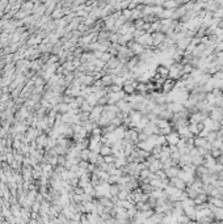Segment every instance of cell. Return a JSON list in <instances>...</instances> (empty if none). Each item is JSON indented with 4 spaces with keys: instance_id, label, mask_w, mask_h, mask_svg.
<instances>
[{
    "instance_id": "obj_43",
    "label": "cell",
    "mask_w": 223,
    "mask_h": 224,
    "mask_svg": "<svg viewBox=\"0 0 223 224\" xmlns=\"http://www.w3.org/2000/svg\"><path fill=\"white\" fill-rule=\"evenodd\" d=\"M209 132H210V131L205 129L203 131H201V132H200V135H198V136H201V138H205V139H206V138H207V135H209Z\"/></svg>"
},
{
    "instance_id": "obj_20",
    "label": "cell",
    "mask_w": 223,
    "mask_h": 224,
    "mask_svg": "<svg viewBox=\"0 0 223 224\" xmlns=\"http://www.w3.org/2000/svg\"><path fill=\"white\" fill-rule=\"evenodd\" d=\"M205 101L209 104V105H211V106H214L215 105V101H217V97H215L213 93H206V97H205Z\"/></svg>"
},
{
    "instance_id": "obj_23",
    "label": "cell",
    "mask_w": 223,
    "mask_h": 224,
    "mask_svg": "<svg viewBox=\"0 0 223 224\" xmlns=\"http://www.w3.org/2000/svg\"><path fill=\"white\" fill-rule=\"evenodd\" d=\"M99 157H100V153L91 152V155H89V159H88V162H89V164L96 165V164H97V161H99Z\"/></svg>"
},
{
    "instance_id": "obj_36",
    "label": "cell",
    "mask_w": 223,
    "mask_h": 224,
    "mask_svg": "<svg viewBox=\"0 0 223 224\" xmlns=\"http://www.w3.org/2000/svg\"><path fill=\"white\" fill-rule=\"evenodd\" d=\"M114 161H116V157L113 156V155H109V156H105L104 157V162L108 165H112V164H114Z\"/></svg>"
},
{
    "instance_id": "obj_44",
    "label": "cell",
    "mask_w": 223,
    "mask_h": 224,
    "mask_svg": "<svg viewBox=\"0 0 223 224\" xmlns=\"http://www.w3.org/2000/svg\"><path fill=\"white\" fill-rule=\"evenodd\" d=\"M192 43H193L194 46H198L200 43H201V39L197 38V37H194V38H192Z\"/></svg>"
},
{
    "instance_id": "obj_6",
    "label": "cell",
    "mask_w": 223,
    "mask_h": 224,
    "mask_svg": "<svg viewBox=\"0 0 223 224\" xmlns=\"http://www.w3.org/2000/svg\"><path fill=\"white\" fill-rule=\"evenodd\" d=\"M170 185L173 186V187H176V189H179V190H181V191H184V190L186 189V183L182 181V180H180L179 177L171 178V180H170Z\"/></svg>"
},
{
    "instance_id": "obj_28",
    "label": "cell",
    "mask_w": 223,
    "mask_h": 224,
    "mask_svg": "<svg viewBox=\"0 0 223 224\" xmlns=\"http://www.w3.org/2000/svg\"><path fill=\"white\" fill-rule=\"evenodd\" d=\"M156 126L159 129H165V127H168V126H171V123L168 121H165V119H157V122H156Z\"/></svg>"
},
{
    "instance_id": "obj_3",
    "label": "cell",
    "mask_w": 223,
    "mask_h": 224,
    "mask_svg": "<svg viewBox=\"0 0 223 224\" xmlns=\"http://www.w3.org/2000/svg\"><path fill=\"white\" fill-rule=\"evenodd\" d=\"M175 86H176V81L171 80V79H167V80L164 81L163 86H161V92L164 93V95H170L175 91Z\"/></svg>"
},
{
    "instance_id": "obj_30",
    "label": "cell",
    "mask_w": 223,
    "mask_h": 224,
    "mask_svg": "<svg viewBox=\"0 0 223 224\" xmlns=\"http://www.w3.org/2000/svg\"><path fill=\"white\" fill-rule=\"evenodd\" d=\"M108 101H109V96H102L101 98H99L97 100V105H100V106H106L108 105Z\"/></svg>"
},
{
    "instance_id": "obj_27",
    "label": "cell",
    "mask_w": 223,
    "mask_h": 224,
    "mask_svg": "<svg viewBox=\"0 0 223 224\" xmlns=\"http://www.w3.org/2000/svg\"><path fill=\"white\" fill-rule=\"evenodd\" d=\"M89 155H91V151L88 150H83V151H80V160H83V161H88V159H89Z\"/></svg>"
},
{
    "instance_id": "obj_22",
    "label": "cell",
    "mask_w": 223,
    "mask_h": 224,
    "mask_svg": "<svg viewBox=\"0 0 223 224\" xmlns=\"http://www.w3.org/2000/svg\"><path fill=\"white\" fill-rule=\"evenodd\" d=\"M192 164H193L196 168H197V167H200V165H203V157L201 156V155L192 157Z\"/></svg>"
},
{
    "instance_id": "obj_14",
    "label": "cell",
    "mask_w": 223,
    "mask_h": 224,
    "mask_svg": "<svg viewBox=\"0 0 223 224\" xmlns=\"http://www.w3.org/2000/svg\"><path fill=\"white\" fill-rule=\"evenodd\" d=\"M148 169H150V172H151V173H156V172H159V171H161V169H163V162H161L160 160H155V161L152 162V164H150Z\"/></svg>"
},
{
    "instance_id": "obj_18",
    "label": "cell",
    "mask_w": 223,
    "mask_h": 224,
    "mask_svg": "<svg viewBox=\"0 0 223 224\" xmlns=\"http://www.w3.org/2000/svg\"><path fill=\"white\" fill-rule=\"evenodd\" d=\"M179 7H180L179 2H175V0H172V2H164L163 8H164V9H172V11H175V9H177Z\"/></svg>"
},
{
    "instance_id": "obj_47",
    "label": "cell",
    "mask_w": 223,
    "mask_h": 224,
    "mask_svg": "<svg viewBox=\"0 0 223 224\" xmlns=\"http://www.w3.org/2000/svg\"><path fill=\"white\" fill-rule=\"evenodd\" d=\"M217 135H218V139H223V127L217 132Z\"/></svg>"
},
{
    "instance_id": "obj_45",
    "label": "cell",
    "mask_w": 223,
    "mask_h": 224,
    "mask_svg": "<svg viewBox=\"0 0 223 224\" xmlns=\"http://www.w3.org/2000/svg\"><path fill=\"white\" fill-rule=\"evenodd\" d=\"M168 148H170V152L171 153H175V152H177V147H176V146H168Z\"/></svg>"
},
{
    "instance_id": "obj_11",
    "label": "cell",
    "mask_w": 223,
    "mask_h": 224,
    "mask_svg": "<svg viewBox=\"0 0 223 224\" xmlns=\"http://www.w3.org/2000/svg\"><path fill=\"white\" fill-rule=\"evenodd\" d=\"M218 8H219V2H206L203 7V9L206 12H211V13H214Z\"/></svg>"
},
{
    "instance_id": "obj_24",
    "label": "cell",
    "mask_w": 223,
    "mask_h": 224,
    "mask_svg": "<svg viewBox=\"0 0 223 224\" xmlns=\"http://www.w3.org/2000/svg\"><path fill=\"white\" fill-rule=\"evenodd\" d=\"M188 130H189V132L193 134L194 136H198L200 135V131H198V129H197V125L196 123H189L188 125Z\"/></svg>"
},
{
    "instance_id": "obj_21",
    "label": "cell",
    "mask_w": 223,
    "mask_h": 224,
    "mask_svg": "<svg viewBox=\"0 0 223 224\" xmlns=\"http://www.w3.org/2000/svg\"><path fill=\"white\" fill-rule=\"evenodd\" d=\"M101 81H102V84L105 85V88L106 86H110L112 84H113V76H112V75H104Z\"/></svg>"
},
{
    "instance_id": "obj_39",
    "label": "cell",
    "mask_w": 223,
    "mask_h": 224,
    "mask_svg": "<svg viewBox=\"0 0 223 224\" xmlns=\"http://www.w3.org/2000/svg\"><path fill=\"white\" fill-rule=\"evenodd\" d=\"M210 155H211V156H213L214 159H218V157L222 155V151H221V150H215V148H213V150L210 151Z\"/></svg>"
},
{
    "instance_id": "obj_12",
    "label": "cell",
    "mask_w": 223,
    "mask_h": 224,
    "mask_svg": "<svg viewBox=\"0 0 223 224\" xmlns=\"http://www.w3.org/2000/svg\"><path fill=\"white\" fill-rule=\"evenodd\" d=\"M155 72H156L157 75H159L160 77L168 79V75H170V68H167V67H164V66H157L156 70H155Z\"/></svg>"
},
{
    "instance_id": "obj_8",
    "label": "cell",
    "mask_w": 223,
    "mask_h": 224,
    "mask_svg": "<svg viewBox=\"0 0 223 224\" xmlns=\"http://www.w3.org/2000/svg\"><path fill=\"white\" fill-rule=\"evenodd\" d=\"M121 66V62H120V59H118L117 56H112L109 60H108V63H106V68L108 70H116V68H118Z\"/></svg>"
},
{
    "instance_id": "obj_26",
    "label": "cell",
    "mask_w": 223,
    "mask_h": 224,
    "mask_svg": "<svg viewBox=\"0 0 223 224\" xmlns=\"http://www.w3.org/2000/svg\"><path fill=\"white\" fill-rule=\"evenodd\" d=\"M156 146H159V147L168 146V144H167V139H165V136H164V135H157V139H156Z\"/></svg>"
},
{
    "instance_id": "obj_34",
    "label": "cell",
    "mask_w": 223,
    "mask_h": 224,
    "mask_svg": "<svg viewBox=\"0 0 223 224\" xmlns=\"http://www.w3.org/2000/svg\"><path fill=\"white\" fill-rule=\"evenodd\" d=\"M133 24H134V28L135 29H142L143 25H145V20H143V19L134 20V21H133Z\"/></svg>"
},
{
    "instance_id": "obj_35",
    "label": "cell",
    "mask_w": 223,
    "mask_h": 224,
    "mask_svg": "<svg viewBox=\"0 0 223 224\" xmlns=\"http://www.w3.org/2000/svg\"><path fill=\"white\" fill-rule=\"evenodd\" d=\"M202 123H203V126H205V129L209 130V131H211V126H213V119H210V118L207 117V118L202 122Z\"/></svg>"
},
{
    "instance_id": "obj_40",
    "label": "cell",
    "mask_w": 223,
    "mask_h": 224,
    "mask_svg": "<svg viewBox=\"0 0 223 224\" xmlns=\"http://www.w3.org/2000/svg\"><path fill=\"white\" fill-rule=\"evenodd\" d=\"M147 139H148V136H147L146 134L139 132V135H138V143H141V142H146Z\"/></svg>"
},
{
    "instance_id": "obj_7",
    "label": "cell",
    "mask_w": 223,
    "mask_h": 224,
    "mask_svg": "<svg viewBox=\"0 0 223 224\" xmlns=\"http://www.w3.org/2000/svg\"><path fill=\"white\" fill-rule=\"evenodd\" d=\"M167 109L171 111V113H180V111L184 110V106L182 104H179V102H171V104H167Z\"/></svg>"
},
{
    "instance_id": "obj_31",
    "label": "cell",
    "mask_w": 223,
    "mask_h": 224,
    "mask_svg": "<svg viewBox=\"0 0 223 224\" xmlns=\"http://www.w3.org/2000/svg\"><path fill=\"white\" fill-rule=\"evenodd\" d=\"M109 123H110L112 126H114V127H121V126L124 125V123H122V119H121V118H118V117L113 118V119H112V121L109 122Z\"/></svg>"
},
{
    "instance_id": "obj_13",
    "label": "cell",
    "mask_w": 223,
    "mask_h": 224,
    "mask_svg": "<svg viewBox=\"0 0 223 224\" xmlns=\"http://www.w3.org/2000/svg\"><path fill=\"white\" fill-rule=\"evenodd\" d=\"M209 118L210 119H213V121H215V122H219L221 119L223 118V115L221 114V111L218 110V107H213V110L210 111V114H209Z\"/></svg>"
},
{
    "instance_id": "obj_16",
    "label": "cell",
    "mask_w": 223,
    "mask_h": 224,
    "mask_svg": "<svg viewBox=\"0 0 223 224\" xmlns=\"http://www.w3.org/2000/svg\"><path fill=\"white\" fill-rule=\"evenodd\" d=\"M215 86H217V81L214 80L213 77L210 79V80H209L206 84L203 85V92L205 93H210V92H213V89L215 88Z\"/></svg>"
},
{
    "instance_id": "obj_17",
    "label": "cell",
    "mask_w": 223,
    "mask_h": 224,
    "mask_svg": "<svg viewBox=\"0 0 223 224\" xmlns=\"http://www.w3.org/2000/svg\"><path fill=\"white\" fill-rule=\"evenodd\" d=\"M100 155H101L102 157L109 156V155H113V153H112V146H108V144H102L101 148H100Z\"/></svg>"
},
{
    "instance_id": "obj_9",
    "label": "cell",
    "mask_w": 223,
    "mask_h": 224,
    "mask_svg": "<svg viewBox=\"0 0 223 224\" xmlns=\"http://www.w3.org/2000/svg\"><path fill=\"white\" fill-rule=\"evenodd\" d=\"M154 144H151L150 142H141V143H136V148H139V150H142V151H146V152H148L151 153L152 152V150H154Z\"/></svg>"
},
{
    "instance_id": "obj_46",
    "label": "cell",
    "mask_w": 223,
    "mask_h": 224,
    "mask_svg": "<svg viewBox=\"0 0 223 224\" xmlns=\"http://www.w3.org/2000/svg\"><path fill=\"white\" fill-rule=\"evenodd\" d=\"M197 129H198V131L201 132V131H203L205 130V126H203V123L201 122V123H197Z\"/></svg>"
},
{
    "instance_id": "obj_1",
    "label": "cell",
    "mask_w": 223,
    "mask_h": 224,
    "mask_svg": "<svg viewBox=\"0 0 223 224\" xmlns=\"http://www.w3.org/2000/svg\"><path fill=\"white\" fill-rule=\"evenodd\" d=\"M151 38H152V49H159L165 41V34L156 32L151 34Z\"/></svg>"
},
{
    "instance_id": "obj_32",
    "label": "cell",
    "mask_w": 223,
    "mask_h": 224,
    "mask_svg": "<svg viewBox=\"0 0 223 224\" xmlns=\"http://www.w3.org/2000/svg\"><path fill=\"white\" fill-rule=\"evenodd\" d=\"M91 136H102V129L100 127V126H96V127L92 130Z\"/></svg>"
},
{
    "instance_id": "obj_2",
    "label": "cell",
    "mask_w": 223,
    "mask_h": 224,
    "mask_svg": "<svg viewBox=\"0 0 223 224\" xmlns=\"http://www.w3.org/2000/svg\"><path fill=\"white\" fill-rule=\"evenodd\" d=\"M102 111H104V106H100V105L93 106L92 111L89 113V121H92V122H95V123H97V122H99V119L101 118Z\"/></svg>"
},
{
    "instance_id": "obj_42",
    "label": "cell",
    "mask_w": 223,
    "mask_h": 224,
    "mask_svg": "<svg viewBox=\"0 0 223 224\" xmlns=\"http://www.w3.org/2000/svg\"><path fill=\"white\" fill-rule=\"evenodd\" d=\"M62 14H63V12H62V11H60V9H55V11H54V12H53V17H55V19H58V17H60V16H62Z\"/></svg>"
},
{
    "instance_id": "obj_15",
    "label": "cell",
    "mask_w": 223,
    "mask_h": 224,
    "mask_svg": "<svg viewBox=\"0 0 223 224\" xmlns=\"http://www.w3.org/2000/svg\"><path fill=\"white\" fill-rule=\"evenodd\" d=\"M207 140L201 136H194V147L196 148H206Z\"/></svg>"
},
{
    "instance_id": "obj_29",
    "label": "cell",
    "mask_w": 223,
    "mask_h": 224,
    "mask_svg": "<svg viewBox=\"0 0 223 224\" xmlns=\"http://www.w3.org/2000/svg\"><path fill=\"white\" fill-rule=\"evenodd\" d=\"M218 139V135H217V132L215 131H210L209 132V135H207V138H206V140H207V143H213L214 140H217Z\"/></svg>"
},
{
    "instance_id": "obj_25",
    "label": "cell",
    "mask_w": 223,
    "mask_h": 224,
    "mask_svg": "<svg viewBox=\"0 0 223 224\" xmlns=\"http://www.w3.org/2000/svg\"><path fill=\"white\" fill-rule=\"evenodd\" d=\"M113 84L116 85H120V86H124L125 84V79L120 76V75H116V76H113Z\"/></svg>"
},
{
    "instance_id": "obj_19",
    "label": "cell",
    "mask_w": 223,
    "mask_h": 224,
    "mask_svg": "<svg viewBox=\"0 0 223 224\" xmlns=\"http://www.w3.org/2000/svg\"><path fill=\"white\" fill-rule=\"evenodd\" d=\"M92 109H93V106L89 105V104L85 100H84V102L80 105V111H81V113H91Z\"/></svg>"
},
{
    "instance_id": "obj_4",
    "label": "cell",
    "mask_w": 223,
    "mask_h": 224,
    "mask_svg": "<svg viewBox=\"0 0 223 224\" xmlns=\"http://www.w3.org/2000/svg\"><path fill=\"white\" fill-rule=\"evenodd\" d=\"M165 139H167V144H168V146H177L181 138H180V135L173 130V131L170 132L168 135H165Z\"/></svg>"
},
{
    "instance_id": "obj_37",
    "label": "cell",
    "mask_w": 223,
    "mask_h": 224,
    "mask_svg": "<svg viewBox=\"0 0 223 224\" xmlns=\"http://www.w3.org/2000/svg\"><path fill=\"white\" fill-rule=\"evenodd\" d=\"M118 38H120V34L117 33H110V37H109V42L113 45V43H118Z\"/></svg>"
},
{
    "instance_id": "obj_38",
    "label": "cell",
    "mask_w": 223,
    "mask_h": 224,
    "mask_svg": "<svg viewBox=\"0 0 223 224\" xmlns=\"http://www.w3.org/2000/svg\"><path fill=\"white\" fill-rule=\"evenodd\" d=\"M185 140V139H184ZM185 148L186 150H192V148H194V138L193 139H186L185 140Z\"/></svg>"
},
{
    "instance_id": "obj_10",
    "label": "cell",
    "mask_w": 223,
    "mask_h": 224,
    "mask_svg": "<svg viewBox=\"0 0 223 224\" xmlns=\"http://www.w3.org/2000/svg\"><path fill=\"white\" fill-rule=\"evenodd\" d=\"M164 172H165V176H167L168 180L175 178V177H177L179 172H180V167L179 165H175V167H171L170 169H167V171H164Z\"/></svg>"
},
{
    "instance_id": "obj_5",
    "label": "cell",
    "mask_w": 223,
    "mask_h": 224,
    "mask_svg": "<svg viewBox=\"0 0 223 224\" xmlns=\"http://www.w3.org/2000/svg\"><path fill=\"white\" fill-rule=\"evenodd\" d=\"M190 42H192V38H189V37H184V38L179 39V41L176 42V49L181 50V51H185V50L188 49V46L190 45Z\"/></svg>"
},
{
    "instance_id": "obj_48",
    "label": "cell",
    "mask_w": 223,
    "mask_h": 224,
    "mask_svg": "<svg viewBox=\"0 0 223 224\" xmlns=\"http://www.w3.org/2000/svg\"><path fill=\"white\" fill-rule=\"evenodd\" d=\"M213 224H219V223H213Z\"/></svg>"
},
{
    "instance_id": "obj_33",
    "label": "cell",
    "mask_w": 223,
    "mask_h": 224,
    "mask_svg": "<svg viewBox=\"0 0 223 224\" xmlns=\"http://www.w3.org/2000/svg\"><path fill=\"white\" fill-rule=\"evenodd\" d=\"M109 92L110 93H120V92H122V86L116 85V84H112L109 86Z\"/></svg>"
},
{
    "instance_id": "obj_41",
    "label": "cell",
    "mask_w": 223,
    "mask_h": 224,
    "mask_svg": "<svg viewBox=\"0 0 223 224\" xmlns=\"http://www.w3.org/2000/svg\"><path fill=\"white\" fill-rule=\"evenodd\" d=\"M110 58H112V55H110L109 53H104V54H102V56H101V60H102L104 63H108V60H109Z\"/></svg>"
}]
</instances>
